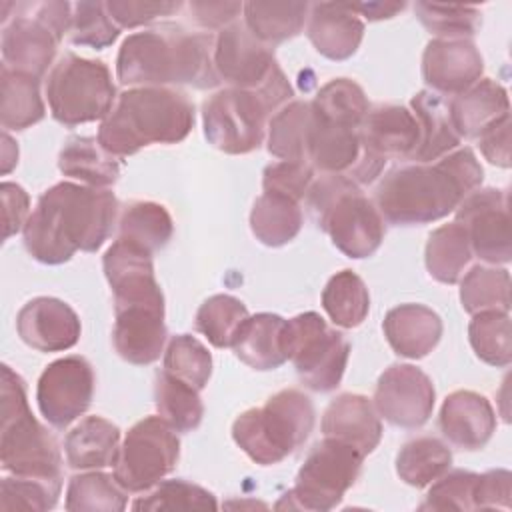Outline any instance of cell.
Instances as JSON below:
<instances>
[{"label": "cell", "instance_id": "37", "mask_svg": "<svg viewBox=\"0 0 512 512\" xmlns=\"http://www.w3.org/2000/svg\"><path fill=\"white\" fill-rule=\"evenodd\" d=\"M174 224L168 210L150 200H138L124 208L118 222V238L154 254L172 238Z\"/></svg>", "mask_w": 512, "mask_h": 512}, {"label": "cell", "instance_id": "57", "mask_svg": "<svg viewBox=\"0 0 512 512\" xmlns=\"http://www.w3.org/2000/svg\"><path fill=\"white\" fill-rule=\"evenodd\" d=\"M478 146L484 158L500 168L510 166V116L492 124L478 136Z\"/></svg>", "mask_w": 512, "mask_h": 512}, {"label": "cell", "instance_id": "34", "mask_svg": "<svg viewBox=\"0 0 512 512\" xmlns=\"http://www.w3.org/2000/svg\"><path fill=\"white\" fill-rule=\"evenodd\" d=\"M246 28L264 44H278L300 34L310 14L308 2H246Z\"/></svg>", "mask_w": 512, "mask_h": 512}, {"label": "cell", "instance_id": "42", "mask_svg": "<svg viewBox=\"0 0 512 512\" xmlns=\"http://www.w3.org/2000/svg\"><path fill=\"white\" fill-rule=\"evenodd\" d=\"M200 390L174 378L168 372H160L154 384V402L158 414L176 430L192 432L200 426L204 416V404L200 400Z\"/></svg>", "mask_w": 512, "mask_h": 512}, {"label": "cell", "instance_id": "56", "mask_svg": "<svg viewBox=\"0 0 512 512\" xmlns=\"http://www.w3.org/2000/svg\"><path fill=\"white\" fill-rule=\"evenodd\" d=\"M0 196H2V206H4V240H8L12 234L24 228L28 220V208H30V198L26 190L14 182H2L0 184Z\"/></svg>", "mask_w": 512, "mask_h": 512}, {"label": "cell", "instance_id": "6", "mask_svg": "<svg viewBox=\"0 0 512 512\" xmlns=\"http://www.w3.org/2000/svg\"><path fill=\"white\" fill-rule=\"evenodd\" d=\"M0 398L2 468L16 476H30L62 484V456L58 444L30 412L24 380L6 364L2 366Z\"/></svg>", "mask_w": 512, "mask_h": 512}, {"label": "cell", "instance_id": "25", "mask_svg": "<svg viewBox=\"0 0 512 512\" xmlns=\"http://www.w3.org/2000/svg\"><path fill=\"white\" fill-rule=\"evenodd\" d=\"M308 38L322 56L346 60L364 38V22L348 2H316L310 4Z\"/></svg>", "mask_w": 512, "mask_h": 512}, {"label": "cell", "instance_id": "7", "mask_svg": "<svg viewBox=\"0 0 512 512\" xmlns=\"http://www.w3.org/2000/svg\"><path fill=\"white\" fill-rule=\"evenodd\" d=\"M312 428V400L296 388H284L264 406L244 410L232 424V438L250 460L270 466L296 452Z\"/></svg>", "mask_w": 512, "mask_h": 512}, {"label": "cell", "instance_id": "21", "mask_svg": "<svg viewBox=\"0 0 512 512\" xmlns=\"http://www.w3.org/2000/svg\"><path fill=\"white\" fill-rule=\"evenodd\" d=\"M114 314L112 342L118 356L136 366L156 362L166 342L164 304H134L114 308Z\"/></svg>", "mask_w": 512, "mask_h": 512}, {"label": "cell", "instance_id": "23", "mask_svg": "<svg viewBox=\"0 0 512 512\" xmlns=\"http://www.w3.org/2000/svg\"><path fill=\"white\" fill-rule=\"evenodd\" d=\"M440 430L462 450H480L496 430V414L490 400L472 390H456L440 408Z\"/></svg>", "mask_w": 512, "mask_h": 512}, {"label": "cell", "instance_id": "24", "mask_svg": "<svg viewBox=\"0 0 512 512\" xmlns=\"http://www.w3.org/2000/svg\"><path fill=\"white\" fill-rule=\"evenodd\" d=\"M370 154L362 148L356 128L330 124L314 114L306 142V162L324 174H344L352 178L356 168Z\"/></svg>", "mask_w": 512, "mask_h": 512}, {"label": "cell", "instance_id": "54", "mask_svg": "<svg viewBox=\"0 0 512 512\" xmlns=\"http://www.w3.org/2000/svg\"><path fill=\"white\" fill-rule=\"evenodd\" d=\"M182 8V2H150V0H108L106 10L118 28H136L170 16Z\"/></svg>", "mask_w": 512, "mask_h": 512}, {"label": "cell", "instance_id": "35", "mask_svg": "<svg viewBox=\"0 0 512 512\" xmlns=\"http://www.w3.org/2000/svg\"><path fill=\"white\" fill-rule=\"evenodd\" d=\"M472 258L468 234L462 224L448 222L430 232L426 242V268L442 284H456Z\"/></svg>", "mask_w": 512, "mask_h": 512}, {"label": "cell", "instance_id": "45", "mask_svg": "<svg viewBox=\"0 0 512 512\" xmlns=\"http://www.w3.org/2000/svg\"><path fill=\"white\" fill-rule=\"evenodd\" d=\"M468 338L476 356L496 368H504L512 360L510 316L504 310H484L472 314Z\"/></svg>", "mask_w": 512, "mask_h": 512}, {"label": "cell", "instance_id": "16", "mask_svg": "<svg viewBox=\"0 0 512 512\" xmlns=\"http://www.w3.org/2000/svg\"><path fill=\"white\" fill-rule=\"evenodd\" d=\"M434 398V384L426 372L412 364H392L378 378L374 408L394 426L418 428L432 416Z\"/></svg>", "mask_w": 512, "mask_h": 512}, {"label": "cell", "instance_id": "3", "mask_svg": "<svg viewBox=\"0 0 512 512\" xmlns=\"http://www.w3.org/2000/svg\"><path fill=\"white\" fill-rule=\"evenodd\" d=\"M118 80L126 86L188 84L214 88L220 76L214 68V38L192 34L176 24H160L130 34L116 56Z\"/></svg>", "mask_w": 512, "mask_h": 512}, {"label": "cell", "instance_id": "22", "mask_svg": "<svg viewBox=\"0 0 512 512\" xmlns=\"http://www.w3.org/2000/svg\"><path fill=\"white\" fill-rule=\"evenodd\" d=\"M362 148L380 158H410L414 152L420 128L416 116L406 106L378 104L368 110L362 126L358 128Z\"/></svg>", "mask_w": 512, "mask_h": 512}, {"label": "cell", "instance_id": "55", "mask_svg": "<svg viewBox=\"0 0 512 512\" xmlns=\"http://www.w3.org/2000/svg\"><path fill=\"white\" fill-rule=\"evenodd\" d=\"M510 484L512 474L504 468L488 470L484 474H478L474 484V510H494L510 508Z\"/></svg>", "mask_w": 512, "mask_h": 512}, {"label": "cell", "instance_id": "32", "mask_svg": "<svg viewBox=\"0 0 512 512\" xmlns=\"http://www.w3.org/2000/svg\"><path fill=\"white\" fill-rule=\"evenodd\" d=\"M58 168L64 176L94 188H106L120 176V164L116 156L104 150L98 138L92 136L68 138L60 150Z\"/></svg>", "mask_w": 512, "mask_h": 512}, {"label": "cell", "instance_id": "20", "mask_svg": "<svg viewBox=\"0 0 512 512\" xmlns=\"http://www.w3.org/2000/svg\"><path fill=\"white\" fill-rule=\"evenodd\" d=\"M484 62L468 38H434L422 54L424 82L436 94H462L482 76Z\"/></svg>", "mask_w": 512, "mask_h": 512}, {"label": "cell", "instance_id": "9", "mask_svg": "<svg viewBox=\"0 0 512 512\" xmlns=\"http://www.w3.org/2000/svg\"><path fill=\"white\" fill-rule=\"evenodd\" d=\"M46 98L54 120L78 126L104 120L116 102V88L102 60L64 54L50 70Z\"/></svg>", "mask_w": 512, "mask_h": 512}, {"label": "cell", "instance_id": "43", "mask_svg": "<svg viewBox=\"0 0 512 512\" xmlns=\"http://www.w3.org/2000/svg\"><path fill=\"white\" fill-rule=\"evenodd\" d=\"M322 306L330 320L340 328H356L370 310L368 288L352 270L336 272L324 286Z\"/></svg>", "mask_w": 512, "mask_h": 512}, {"label": "cell", "instance_id": "52", "mask_svg": "<svg viewBox=\"0 0 512 512\" xmlns=\"http://www.w3.org/2000/svg\"><path fill=\"white\" fill-rule=\"evenodd\" d=\"M478 474L470 470L444 472L432 482L420 510H474V484Z\"/></svg>", "mask_w": 512, "mask_h": 512}, {"label": "cell", "instance_id": "10", "mask_svg": "<svg viewBox=\"0 0 512 512\" xmlns=\"http://www.w3.org/2000/svg\"><path fill=\"white\" fill-rule=\"evenodd\" d=\"M282 348L300 380L316 392L334 390L346 370L350 344L318 312H304L284 322Z\"/></svg>", "mask_w": 512, "mask_h": 512}, {"label": "cell", "instance_id": "15", "mask_svg": "<svg viewBox=\"0 0 512 512\" xmlns=\"http://www.w3.org/2000/svg\"><path fill=\"white\" fill-rule=\"evenodd\" d=\"M214 68L220 82L240 90H260L278 70L274 50L242 22H232L214 38Z\"/></svg>", "mask_w": 512, "mask_h": 512}, {"label": "cell", "instance_id": "28", "mask_svg": "<svg viewBox=\"0 0 512 512\" xmlns=\"http://www.w3.org/2000/svg\"><path fill=\"white\" fill-rule=\"evenodd\" d=\"M384 336L392 350L404 358H424L442 336L440 316L424 304H400L384 318Z\"/></svg>", "mask_w": 512, "mask_h": 512}, {"label": "cell", "instance_id": "13", "mask_svg": "<svg viewBox=\"0 0 512 512\" xmlns=\"http://www.w3.org/2000/svg\"><path fill=\"white\" fill-rule=\"evenodd\" d=\"M92 396L94 370L82 356L58 358L38 378V408L54 428H66L80 418L90 408Z\"/></svg>", "mask_w": 512, "mask_h": 512}, {"label": "cell", "instance_id": "60", "mask_svg": "<svg viewBox=\"0 0 512 512\" xmlns=\"http://www.w3.org/2000/svg\"><path fill=\"white\" fill-rule=\"evenodd\" d=\"M2 142V174H8L18 162V146L14 144L8 132L2 134Z\"/></svg>", "mask_w": 512, "mask_h": 512}, {"label": "cell", "instance_id": "4", "mask_svg": "<svg viewBox=\"0 0 512 512\" xmlns=\"http://www.w3.org/2000/svg\"><path fill=\"white\" fill-rule=\"evenodd\" d=\"M194 126V104L166 86L122 92L100 122L98 142L112 156H132L150 144L182 142Z\"/></svg>", "mask_w": 512, "mask_h": 512}, {"label": "cell", "instance_id": "31", "mask_svg": "<svg viewBox=\"0 0 512 512\" xmlns=\"http://www.w3.org/2000/svg\"><path fill=\"white\" fill-rule=\"evenodd\" d=\"M284 318L272 312L248 316L232 348L234 354L254 370H274L286 362L282 348Z\"/></svg>", "mask_w": 512, "mask_h": 512}, {"label": "cell", "instance_id": "2", "mask_svg": "<svg viewBox=\"0 0 512 512\" xmlns=\"http://www.w3.org/2000/svg\"><path fill=\"white\" fill-rule=\"evenodd\" d=\"M482 178L480 162L472 148L464 146L436 162H414L390 170L376 188V208L390 224H428L456 210L480 188Z\"/></svg>", "mask_w": 512, "mask_h": 512}, {"label": "cell", "instance_id": "29", "mask_svg": "<svg viewBox=\"0 0 512 512\" xmlns=\"http://www.w3.org/2000/svg\"><path fill=\"white\" fill-rule=\"evenodd\" d=\"M412 114L416 116L420 138L408 160L418 164L436 162L442 156L450 154L460 144V136L452 126L448 104L444 98L432 90L418 92L410 102Z\"/></svg>", "mask_w": 512, "mask_h": 512}, {"label": "cell", "instance_id": "41", "mask_svg": "<svg viewBox=\"0 0 512 512\" xmlns=\"http://www.w3.org/2000/svg\"><path fill=\"white\" fill-rule=\"evenodd\" d=\"M310 104L314 114L322 120L356 130L370 110L364 90L350 78H334L326 82Z\"/></svg>", "mask_w": 512, "mask_h": 512}, {"label": "cell", "instance_id": "36", "mask_svg": "<svg viewBox=\"0 0 512 512\" xmlns=\"http://www.w3.org/2000/svg\"><path fill=\"white\" fill-rule=\"evenodd\" d=\"M2 80V106L0 122L4 130H26L40 122L46 114L44 100L40 96L38 80L6 66L0 70Z\"/></svg>", "mask_w": 512, "mask_h": 512}, {"label": "cell", "instance_id": "44", "mask_svg": "<svg viewBox=\"0 0 512 512\" xmlns=\"http://www.w3.org/2000/svg\"><path fill=\"white\" fill-rule=\"evenodd\" d=\"M460 302L468 314L510 310V274L506 268L474 266L460 282Z\"/></svg>", "mask_w": 512, "mask_h": 512}, {"label": "cell", "instance_id": "38", "mask_svg": "<svg viewBox=\"0 0 512 512\" xmlns=\"http://www.w3.org/2000/svg\"><path fill=\"white\" fill-rule=\"evenodd\" d=\"M450 464V448L434 436H420L406 442L396 456V472L400 480L414 488L430 486L436 478L448 472Z\"/></svg>", "mask_w": 512, "mask_h": 512}, {"label": "cell", "instance_id": "11", "mask_svg": "<svg viewBox=\"0 0 512 512\" xmlns=\"http://www.w3.org/2000/svg\"><path fill=\"white\" fill-rule=\"evenodd\" d=\"M178 456L176 430L162 416H146L126 432L112 474L126 492H146L174 470Z\"/></svg>", "mask_w": 512, "mask_h": 512}, {"label": "cell", "instance_id": "5", "mask_svg": "<svg viewBox=\"0 0 512 512\" xmlns=\"http://www.w3.org/2000/svg\"><path fill=\"white\" fill-rule=\"evenodd\" d=\"M306 208L332 244L350 258L372 256L384 240L376 204L344 174H322L306 192Z\"/></svg>", "mask_w": 512, "mask_h": 512}, {"label": "cell", "instance_id": "53", "mask_svg": "<svg viewBox=\"0 0 512 512\" xmlns=\"http://www.w3.org/2000/svg\"><path fill=\"white\" fill-rule=\"evenodd\" d=\"M314 180V168L308 162L280 160L268 164L262 174L264 192H274L300 202Z\"/></svg>", "mask_w": 512, "mask_h": 512}, {"label": "cell", "instance_id": "39", "mask_svg": "<svg viewBox=\"0 0 512 512\" xmlns=\"http://www.w3.org/2000/svg\"><path fill=\"white\" fill-rule=\"evenodd\" d=\"M312 122V104L294 100L282 106L268 122V152L280 160L306 162V142Z\"/></svg>", "mask_w": 512, "mask_h": 512}, {"label": "cell", "instance_id": "59", "mask_svg": "<svg viewBox=\"0 0 512 512\" xmlns=\"http://www.w3.org/2000/svg\"><path fill=\"white\" fill-rule=\"evenodd\" d=\"M350 8L358 16H364L368 20H384L402 12L406 8V2H356V4H350Z\"/></svg>", "mask_w": 512, "mask_h": 512}, {"label": "cell", "instance_id": "14", "mask_svg": "<svg viewBox=\"0 0 512 512\" xmlns=\"http://www.w3.org/2000/svg\"><path fill=\"white\" fill-rule=\"evenodd\" d=\"M456 222L464 226L472 254L488 264H508L512 258L508 192L482 188L468 194L456 208Z\"/></svg>", "mask_w": 512, "mask_h": 512}, {"label": "cell", "instance_id": "51", "mask_svg": "<svg viewBox=\"0 0 512 512\" xmlns=\"http://www.w3.org/2000/svg\"><path fill=\"white\" fill-rule=\"evenodd\" d=\"M62 484L30 476H4L0 484V510H50L56 506Z\"/></svg>", "mask_w": 512, "mask_h": 512}, {"label": "cell", "instance_id": "1", "mask_svg": "<svg viewBox=\"0 0 512 512\" xmlns=\"http://www.w3.org/2000/svg\"><path fill=\"white\" fill-rule=\"evenodd\" d=\"M116 216L118 200L108 188L58 182L28 216L24 246L42 264H62L78 250L96 252L112 234Z\"/></svg>", "mask_w": 512, "mask_h": 512}, {"label": "cell", "instance_id": "12", "mask_svg": "<svg viewBox=\"0 0 512 512\" xmlns=\"http://www.w3.org/2000/svg\"><path fill=\"white\" fill-rule=\"evenodd\" d=\"M270 110L254 90L224 88L202 104L206 140L226 154L260 148Z\"/></svg>", "mask_w": 512, "mask_h": 512}, {"label": "cell", "instance_id": "58", "mask_svg": "<svg viewBox=\"0 0 512 512\" xmlns=\"http://www.w3.org/2000/svg\"><path fill=\"white\" fill-rule=\"evenodd\" d=\"M192 18L204 28H226L244 10L242 2H190Z\"/></svg>", "mask_w": 512, "mask_h": 512}, {"label": "cell", "instance_id": "26", "mask_svg": "<svg viewBox=\"0 0 512 512\" xmlns=\"http://www.w3.org/2000/svg\"><path fill=\"white\" fill-rule=\"evenodd\" d=\"M324 436L342 440L368 456L382 438V424L374 404L362 394H340L322 416Z\"/></svg>", "mask_w": 512, "mask_h": 512}, {"label": "cell", "instance_id": "18", "mask_svg": "<svg viewBox=\"0 0 512 512\" xmlns=\"http://www.w3.org/2000/svg\"><path fill=\"white\" fill-rule=\"evenodd\" d=\"M150 252L116 238L102 258L106 280L114 294V308L134 304H164L162 288L154 276Z\"/></svg>", "mask_w": 512, "mask_h": 512}, {"label": "cell", "instance_id": "50", "mask_svg": "<svg viewBox=\"0 0 512 512\" xmlns=\"http://www.w3.org/2000/svg\"><path fill=\"white\" fill-rule=\"evenodd\" d=\"M120 34L106 10V2H76L72 4V20L68 38L72 44L102 50L110 46Z\"/></svg>", "mask_w": 512, "mask_h": 512}, {"label": "cell", "instance_id": "17", "mask_svg": "<svg viewBox=\"0 0 512 512\" xmlns=\"http://www.w3.org/2000/svg\"><path fill=\"white\" fill-rule=\"evenodd\" d=\"M24 8L28 12L2 26V66L40 80L62 38L40 18L34 4H24Z\"/></svg>", "mask_w": 512, "mask_h": 512}, {"label": "cell", "instance_id": "30", "mask_svg": "<svg viewBox=\"0 0 512 512\" xmlns=\"http://www.w3.org/2000/svg\"><path fill=\"white\" fill-rule=\"evenodd\" d=\"M120 430L102 416H86L64 440L66 462L74 470H100L112 466L118 454Z\"/></svg>", "mask_w": 512, "mask_h": 512}, {"label": "cell", "instance_id": "46", "mask_svg": "<svg viewBox=\"0 0 512 512\" xmlns=\"http://www.w3.org/2000/svg\"><path fill=\"white\" fill-rule=\"evenodd\" d=\"M248 310L242 300L230 294H214L202 302L196 312V328L216 348L232 346L242 324L248 320Z\"/></svg>", "mask_w": 512, "mask_h": 512}, {"label": "cell", "instance_id": "19", "mask_svg": "<svg viewBox=\"0 0 512 512\" xmlns=\"http://www.w3.org/2000/svg\"><path fill=\"white\" fill-rule=\"evenodd\" d=\"M16 330L24 344L38 352H62L80 338V318L60 298L38 296L28 300L18 316Z\"/></svg>", "mask_w": 512, "mask_h": 512}, {"label": "cell", "instance_id": "27", "mask_svg": "<svg viewBox=\"0 0 512 512\" xmlns=\"http://www.w3.org/2000/svg\"><path fill=\"white\" fill-rule=\"evenodd\" d=\"M448 114L460 138H478L492 124L510 116L508 92L492 78H480L448 104Z\"/></svg>", "mask_w": 512, "mask_h": 512}, {"label": "cell", "instance_id": "40", "mask_svg": "<svg viewBox=\"0 0 512 512\" xmlns=\"http://www.w3.org/2000/svg\"><path fill=\"white\" fill-rule=\"evenodd\" d=\"M64 506L70 512H120L128 506V492L114 474L88 470L70 478Z\"/></svg>", "mask_w": 512, "mask_h": 512}, {"label": "cell", "instance_id": "8", "mask_svg": "<svg viewBox=\"0 0 512 512\" xmlns=\"http://www.w3.org/2000/svg\"><path fill=\"white\" fill-rule=\"evenodd\" d=\"M364 458L358 448L324 436L306 456L294 486L276 502V510H332L358 480Z\"/></svg>", "mask_w": 512, "mask_h": 512}, {"label": "cell", "instance_id": "47", "mask_svg": "<svg viewBox=\"0 0 512 512\" xmlns=\"http://www.w3.org/2000/svg\"><path fill=\"white\" fill-rule=\"evenodd\" d=\"M164 372L202 390L212 376V356L192 334H178L164 352Z\"/></svg>", "mask_w": 512, "mask_h": 512}, {"label": "cell", "instance_id": "33", "mask_svg": "<svg viewBox=\"0 0 512 512\" xmlns=\"http://www.w3.org/2000/svg\"><path fill=\"white\" fill-rule=\"evenodd\" d=\"M250 228L256 240L278 248L296 238L302 228V210L296 200L264 192L256 198L250 212Z\"/></svg>", "mask_w": 512, "mask_h": 512}, {"label": "cell", "instance_id": "48", "mask_svg": "<svg viewBox=\"0 0 512 512\" xmlns=\"http://www.w3.org/2000/svg\"><path fill=\"white\" fill-rule=\"evenodd\" d=\"M132 510H216L218 502L206 488L182 478L158 482L146 496H138Z\"/></svg>", "mask_w": 512, "mask_h": 512}, {"label": "cell", "instance_id": "49", "mask_svg": "<svg viewBox=\"0 0 512 512\" xmlns=\"http://www.w3.org/2000/svg\"><path fill=\"white\" fill-rule=\"evenodd\" d=\"M416 18L426 30L438 34V38H470L480 24V10L474 6L416 2Z\"/></svg>", "mask_w": 512, "mask_h": 512}]
</instances>
